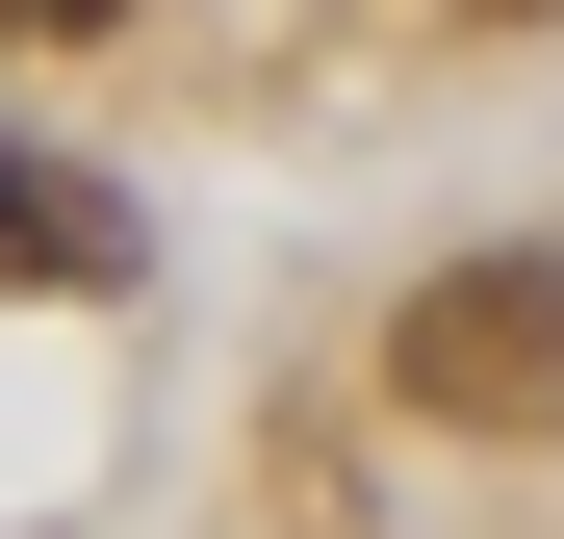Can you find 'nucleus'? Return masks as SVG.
<instances>
[{
  "mask_svg": "<svg viewBox=\"0 0 564 539\" xmlns=\"http://www.w3.org/2000/svg\"><path fill=\"white\" fill-rule=\"evenodd\" d=\"M386 386L436 436H564V257H436L386 309Z\"/></svg>",
  "mask_w": 564,
  "mask_h": 539,
  "instance_id": "nucleus-1",
  "label": "nucleus"
},
{
  "mask_svg": "<svg viewBox=\"0 0 564 539\" xmlns=\"http://www.w3.org/2000/svg\"><path fill=\"white\" fill-rule=\"evenodd\" d=\"M0 283H129V180H77L52 129H0Z\"/></svg>",
  "mask_w": 564,
  "mask_h": 539,
  "instance_id": "nucleus-2",
  "label": "nucleus"
}]
</instances>
